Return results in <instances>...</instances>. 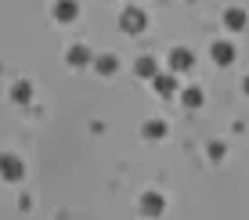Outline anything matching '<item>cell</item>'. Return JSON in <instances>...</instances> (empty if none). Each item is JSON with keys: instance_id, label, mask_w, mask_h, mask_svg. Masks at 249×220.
<instances>
[{"instance_id": "cell-10", "label": "cell", "mask_w": 249, "mask_h": 220, "mask_svg": "<svg viewBox=\"0 0 249 220\" xmlns=\"http://www.w3.org/2000/svg\"><path fill=\"white\" fill-rule=\"evenodd\" d=\"M224 22L231 25V29H242V25H246V11H235V7H231V11L224 15Z\"/></svg>"}, {"instance_id": "cell-1", "label": "cell", "mask_w": 249, "mask_h": 220, "mask_svg": "<svg viewBox=\"0 0 249 220\" xmlns=\"http://www.w3.org/2000/svg\"><path fill=\"white\" fill-rule=\"evenodd\" d=\"M25 170H22V159L18 155H0V177H7V181H18Z\"/></svg>"}, {"instance_id": "cell-5", "label": "cell", "mask_w": 249, "mask_h": 220, "mask_svg": "<svg viewBox=\"0 0 249 220\" xmlns=\"http://www.w3.org/2000/svg\"><path fill=\"white\" fill-rule=\"evenodd\" d=\"M170 65H174L177 72H184L188 65H192V51H184V47H174V51H170Z\"/></svg>"}, {"instance_id": "cell-11", "label": "cell", "mask_w": 249, "mask_h": 220, "mask_svg": "<svg viewBox=\"0 0 249 220\" xmlns=\"http://www.w3.org/2000/svg\"><path fill=\"white\" fill-rule=\"evenodd\" d=\"M184 105H188V108H199V105H202V90H199V87L184 90Z\"/></svg>"}, {"instance_id": "cell-7", "label": "cell", "mask_w": 249, "mask_h": 220, "mask_svg": "<svg viewBox=\"0 0 249 220\" xmlns=\"http://www.w3.org/2000/svg\"><path fill=\"white\" fill-rule=\"evenodd\" d=\"M69 62H72V65H87L90 62V51L83 47V44H76L72 51H69Z\"/></svg>"}, {"instance_id": "cell-8", "label": "cell", "mask_w": 249, "mask_h": 220, "mask_svg": "<svg viewBox=\"0 0 249 220\" xmlns=\"http://www.w3.org/2000/svg\"><path fill=\"white\" fill-rule=\"evenodd\" d=\"M156 90H159V94H174L177 80H174V76H156Z\"/></svg>"}, {"instance_id": "cell-12", "label": "cell", "mask_w": 249, "mask_h": 220, "mask_svg": "<svg viewBox=\"0 0 249 220\" xmlns=\"http://www.w3.org/2000/svg\"><path fill=\"white\" fill-rule=\"evenodd\" d=\"M144 134H148V137H162V134H166V123H159V119L144 123Z\"/></svg>"}, {"instance_id": "cell-6", "label": "cell", "mask_w": 249, "mask_h": 220, "mask_svg": "<svg viewBox=\"0 0 249 220\" xmlns=\"http://www.w3.org/2000/svg\"><path fill=\"white\" fill-rule=\"evenodd\" d=\"M213 62L217 65H231L235 62V47L231 44H213Z\"/></svg>"}, {"instance_id": "cell-3", "label": "cell", "mask_w": 249, "mask_h": 220, "mask_svg": "<svg viewBox=\"0 0 249 220\" xmlns=\"http://www.w3.org/2000/svg\"><path fill=\"white\" fill-rule=\"evenodd\" d=\"M141 209H144L148 217H159V213H162V195H159V191H148V195L141 199Z\"/></svg>"}, {"instance_id": "cell-2", "label": "cell", "mask_w": 249, "mask_h": 220, "mask_svg": "<svg viewBox=\"0 0 249 220\" xmlns=\"http://www.w3.org/2000/svg\"><path fill=\"white\" fill-rule=\"evenodd\" d=\"M76 11H80V4H76V0H58V4H54L58 22H72V18H76Z\"/></svg>"}, {"instance_id": "cell-9", "label": "cell", "mask_w": 249, "mask_h": 220, "mask_svg": "<svg viewBox=\"0 0 249 220\" xmlns=\"http://www.w3.org/2000/svg\"><path fill=\"white\" fill-rule=\"evenodd\" d=\"M137 76H144V80H156V62H152V58H141V62H137Z\"/></svg>"}, {"instance_id": "cell-13", "label": "cell", "mask_w": 249, "mask_h": 220, "mask_svg": "<svg viewBox=\"0 0 249 220\" xmlns=\"http://www.w3.org/2000/svg\"><path fill=\"white\" fill-rule=\"evenodd\" d=\"M15 98H18V101H25V98H29V83H18V87H15Z\"/></svg>"}, {"instance_id": "cell-15", "label": "cell", "mask_w": 249, "mask_h": 220, "mask_svg": "<svg viewBox=\"0 0 249 220\" xmlns=\"http://www.w3.org/2000/svg\"><path fill=\"white\" fill-rule=\"evenodd\" d=\"M246 94H249V80H246Z\"/></svg>"}, {"instance_id": "cell-14", "label": "cell", "mask_w": 249, "mask_h": 220, "mask_svg": "<svg viewBox=\"0 0 249 220\" xmlns=\"http://www.w3.org/2000/svg\"><path fill=\"white\" fill-rule=\"evenodd\" d=\"M98 69H101V72H112V69H116V58H101Z\"/></svg>"}, {"instance_id": "cell-4", "label": "cell", "mask_w": 249, "mask_h": 220, "mask_svg": "<svg viewBox=\"0 0 249 220\" xmlns=\"http://www.w3.org/2000/svg\"><path fill=\"white\" fill-rule=\"evenodd\" d=\"M123 29H126V33H141V29H144V15L137 11V7H130V11L123 15Z\"/></svg>"}]
</instances>
